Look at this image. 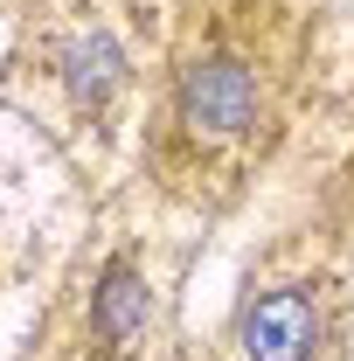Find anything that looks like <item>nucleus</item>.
Wrapping results in <instances>:
<instances>
[{
  "label": "nucleus",
  "mask_w": 354,
  "mask_h": 361,
  "mask_svg": "<svg viewBox=\"0 0 354 361\" xmlns=\"http://www.w3.org/2000/svg\"><path fill=\"white\" fill-rule=\"evenodd\" d=\"M312 334H319V319H312V306L299 299V292H271V299H257L250 319H243L250 361H306Z\"/></svg>",
  "instance_id": "obj_2"
},
{
  "label": "nucleus",
  "mask_w": 354,
  "mask_h": 361,
  "mask_svg": "<svg viewBox=\"0 0 354 361\" xmlns=\"http://www.w3.org/2000/svg\"><path fill=\"white\" fill-rule=\"evenodd\" d=\"M181 111H188V126L243 133V126L257 118V84H250V70H243V63L209 56V63H195V70H188V84H181Z\"/></svg>",
  "instance_id": "obj_1"
},
{
  "label": "nucleus",
  "mask_w": 354,
  "mask_h": 361,
  "mask_svg": "<svg viewBox=\"0 0 354 361\" xmlns=\"http://www.w3.org/2000/svg\"><path fill=\"white\" fill-rule=\"evenodd\" d=\"M146 319V292H139L133 271H111L104 292H97V334L104 341H133V326Z\"/></svg>",
  "instance_id": "obj_3"
}]
</instances>
